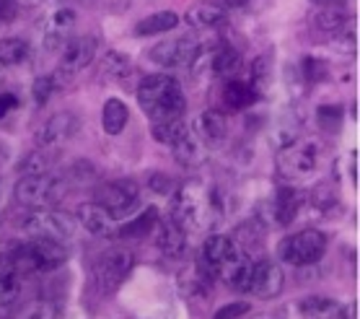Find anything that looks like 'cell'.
<instances>
[{"label": "cell", "instance_id": "44dd1931", "mask_svg": "<svg viewBox=\"0 0 360 319\" xmlns=\"http://www.w3.org/2000/svg\"><path fill=\"white\" fill-rule=\"evenodd\" d=\"M223 99L231 109H249V106L259 99L257 86L252 81H241V78H231L223 89Z\"/></svg>", "mask_w": 360, "mask_h": 319}, {"label": "cell", "instance_id": "ee69618b", "mask_svg": "<svg viewBox=\"0 0 360 319\" xmlns=\"http://www.w3.org/2000/svg\"><path fill=\"white\" fill-rule=\"evenodd\" d=\"M16 6H29V8H37V6H41V0H16Z\"/></svg>", "mask_w": 360, "mask_h": 319}, {"label": "cell", "instance_id": "6da1fadb", "mask_svg": "<svg viewBox=\"0 0 360 319\" xmlns=\"http://www.w3.org/2000/svg\"><path fill=\"white\" fill-rule=\"evenodd\" d=\"M223 213H226V205H223L221 189L207 182H187L174 192L172 218L184 231L213 229L223 218Z\"/></svg>", "mask_w": 360, "mask_h": 319}, {"label": "cell", "instance_id": "9a60e30c", "mask_svg": "<svg viewBox=\"0 0 360 319\" xmlns=\"http://www.w3.org/2000/svg\"><path fill=\"white\" fill-rule=\"evenodd\" d=\"M192 135H195L205 148H215L226 140V132H229V123H226V115H221L218 109H205L192 120Z\"/></svg>", "mask_w": 360, "mask_h": 319}, {"label": "cell", "instance_id": "83f0119b", "mask_svg": "<svg viewBox=\"0 0 360 319\" xmlns=\"http://www.w3.org/2000/svg\"><path fill=\"white\" fill-rule=\"evenodd\" d=\"M340 311V304L327 296H309L301 301V314L309 319H329Z\"/></svg>", "mask_w": 360, "mask_h": 319}, {"label": "cell", "instance_id": "8992f818", "mask_svg": "<svg viewBox=\"0 0 360 319\" xmlns=\"http://www.w3.org/2000/svg\"><path fill=\"white\" fill-rule=\"evenodd\" d=\"M324 252H327V237L316 229H303L280 242V260L290 262L295 268L316 265Z\"/></svg>", "mask_w": 360, "mask_h": 319}, {"label": "cell", "instance_id": "5b68a950", "mask_svg": "<svg viewBox=\"0 0 360 319\" xmlns=\"http://www.w3.org/2000/svg\"><path fill=\"white\" fill-rule=\"evenodd\" d=\"M68 192L65 180L52 177V174H32V177H21L16 182L13 195L21 205L41 211V208H52L55 203L63 200V195Z\"/></svg>", "mask_w": 360, "mask_h": 319}, {"label": "cell", "instance_id": "d590c367", "mask_svg": "<svg viewBox=\"0 0 360 319\" xmlns=\"http://www.w3.org/2000/svg\"><path fill=\"white\" fill-rule=\"evenodd\" d=\"M124 68H127V58H122L120 52H109L107 60H104V65H101V73H109V75H122Z\"/></svg>", "mask_w": 360, "mask_h": 319}, {"label": "cell", "instance_id": "1f68e13d", "mask_svg": "<svg viewBox=\"0 0 360 319\" xmlns=\"http://www.w3.org/2000/svg\"><path fill=\"white\" fill-rule=\"evenodd\" d=\"M52 164H55L52 154H47V151L41 148V151H34V154L26 156L24 161L18 164V172L24 174V177H32V174H49Z\"/></svg>", "mask_w": 360, "mask_h": 319}, {"label": "cell", "instance_id": "4dcf8cb0", "mask_svg": "<svg viewBox=\"0 0 360 319\" xmlns=\"http://www.w3.org/2000/svg\"><path fill=\"white\" fill-rule=\"evenodd\" d=\"M18 286V275L13 270V262H11L8 254H0V304L11 301L16 296Z\"/></svg>", "mask_w": 360, "mask_h": 319}, {"label": "cell", "instance_id": "ac0fdd59", "mask_svg": "<svg viewBox=\"0 0 360 319\" xmlns=\"http://www.w3.org/2000/svg\"><path fill=\"white\" fill-rule=\"evenodd\" d=\"M156 226H158V239H156L158 249H161L166 257H172V260L184 257V252H187V231L181 229L172 215H169V218H161Z\"/></svg>", "mask_w": 360, "mask_h": 319}, {"label": "cell", "instance_id": "7c38bea8", "mask_svg": "<svg viewBox=\"0 0 360 319\" xmlns=\"http://www.w3.org/2000/svg\"><path fill=\"white\" fill-rule=\"evenodd\" d=\"M301 205H303V197L298 189L293 187H280L275 195L264 203L262 208V218L267 226L272 229H280V226H288V223H293L298 218V213H301Z\"/></svg>", "mask_w": 360, "mask_h": 319}, {"label": "cell", "instance_id": "603a6c76", "mask_svg": "<svg viewBox=\"0 0 360 319\" xmlns=\"http://www.w3.org/2000/svg\"><path fill=\"white\" fill-rule=\"evenodd\" d=\"M187 21L195 29H215V26L226 24V11L221 6H213V3H197L192 6V11L187 13Z\"/></svg>", "mask_w": 360, "mask_h": 319}, {"label": "cell", "instance_id": "4fadbf2b", "mask_svg": "<svg viewBox=\"0 0 360 319\" xmlns=\"http://www.w3.org/2000/svg\"><path fill=\"white\" fill-rule=\"evenodd\" d=\"M197 49H200V44L192 37H176V39L158 42L156 47L150 49V60L161 68H181L192 63Z\"/></svg>", "mask_w": 360, "mask_h": 319}, {"label": "cell", "instance_id": "d6a6232c", "mask_svg": "<svg viewBox=\"0 0 360 319\" xmlns=\"http://www.w3.org/2000/svg\"><path fill=\"white\" fill-rule=\"evenodd\" d=\"M316 24L321 26V32L345 34V32H347V24H350V18L345 16L342 8H332V11H321L319 16H316Z\"/></svg>", "mask_w": 360, "mask_h": 319}, {"label": "cell", "instance_id": "f1b7e54d", "mask_svg": "<svg viewBox=\"0 0 360 319\" xmlns=\"http://www.w3.org/2000/svg\"><path fill=\"white\" fill-rule=\"evenodd\" d=\"M32 55V47L24 39H0V65H21Z\"/></svg>", "mask_w": 360, "mask_h": 319}, {"label": "cell", "instance_id": "484cf974", "mask_svg": "<svg viewBox=\"0 0 360 319\" xmlns=\"http://www.w3.org/2000/svg\"><path fill=\"white\" fill-rule=\"evenodd\" d=\"M176 24H179L176 13H172V11H161V13H153V16L143 18V21H140V24L135 26V34H140V37L166 34V32H172V29Z\"/></svg>", "mask_w": 360, "mask_h": 319}, {"label": "cell", "instance_id": "8fae6325", "mask_svg": "<svg viewBox=\"0 0 360 319\" xmlns=\"http://www.w3.org/2000/svg\"><path fill=\"white\" fill-rule=\"evenodd\" d=\"M138 197H140V189L138 184L132 180H115V182H107V184H101L96 189V200L101 208H107L115 218H122L127 213L138 205Z\"/></svg>", "mask_w": 360, "mask_h": 319}, {"label": "cell", "instance_id": "d4e9b609", "mask_svg": "<svg viewBox=\"0 0 360 319\" xmlns=\"http://www.w3.org/2000/svg\"><path fill=\"white\" fill-rule=\"evenodd\" d=\"M158 223V211L156 208H148L146 213H140L138 218H132V221H127L122 226V229H117V234L122 239H143L146 234H150V231L156 229Z\"/></svg>", "mask_w": 360, "mask_h": 319}, {"label": "cell", "instance_id": "ba28073f", "mask_svg": "<svg viewBox=\"0 0 360 319\" xmlns=\"http://www.w3.org/2000/svg\"><path fill=\"white\" fill-rule=\"evenodd\" d=\"M24 231L29 239H55L65 244L68 239L75 234V221L63 211H52V208H41L29 215L24 223Z\"/></svg>", "mask_w": 360, "mask_h": 319}, {"label": "cell", "instance_id": "60d3db41", "mask_svg": "<svg viewBox=\"0 0 360 319\" xmlns=\"http://www.w3.org/2000/svg\"><path fill=\"white\" fill-rule=\"evenodd\" d=\"M150 187L156 189V192H161V195H166V192H172L174 189V184L169 177H164V174H153V177H150Z\"/></svg>", "mask_w": 360, "mask_h": 319}, {"label": "cell", "instance_id": "4316f807", "mask_svg": "<svg viewBox=\"0 0 360 319\" xmlns=\"http://www.w3.org/2000/svg\"><path fill=\"white\" fill-rule=\"evenodd\" d=\"M63 309L55 299H34L18 311L16 319H60Z\"/></svg>", "mask_w": 360, "mask_h": 319}, {"label": "cell", "instance_id": "836d02e7", "mask_svg": "<svg viewBox=\"0 0 360 319\" xmlns=\"http://www.w3.org/2000/svg\"><path fill=\"white\" fill-rule=\"evenodd\" d=\"M316 123L324 132H335L340 130V125H342V106L337 104H324L316 109Z\"/></svg>", "mask_w": 360, "mask_h": 319}, {"label": "cell", "instance_id": "9c48e42d", "mask_svg": "<svg viewBox=\"0 0 360 319\" xmlns=\"http://www.w3.org/2000/svg\"><path fill=\"white\" fill-rule=\"evenodd\" d=\"M132 270V252L127 249H109L94 262V280L101 294H112L122 286V280Z\"/></svg>", "mask_w": 360, "mask_h": 319}, {"label": "cell", "instance_id": "3957f363", "mask_svg": "<svg viewBox=\"0 0 360 319\" xmlns=\"http://www.w3.org/2000/svg\"><path fill=\"white\" fill-rule=\"evenodd\" d=\"M138 104L153 123H166V120H176L184 115L187 99H184L179 81L174 75L158 73L140 83Z\"/></svg>", "mask_w": 360, "mask_h": 319}, {"label": "cell", "instance_id": "f35d334b", "mask_svg": "<svg viewBox=\"0 0 360 319\" xmlns=\"http://www.w3.org/2000/svg\"><path fill=\"white\" fill-rule=\"evenodd\" d=\"M18 13V6L16 0H0V24H6V21H13Z\"/></svg>", "mask_w": 360, "mask_h": 319}, {"label": "cell", "instance_id": "2e32d148", "mask_svg": "<svg viewBox=\"0 0 360 319\" xmlns=\"http://www.w3.org/2000/svg\"><path fill=\"white\" fill-rule=\"evenodd\" d=\"M75 32V13L70 8H60L55 11L52 16L47 18V26H44V47L58 52L73 39Z\"/></svg>", "mask_w": 360, "mask_h": 319}, {"label": "cell", "instance_id": "7402d4cb", "mask_svg": "<svg viewBox=\"0 0 360 319\" xmlns=\"http://www.w3.org/2000/svg\"><path fill=\"white\" fill-rule=\"evenodd\" d=\"M174 156H176V161L181 166H200L205 164V154H207V148L200 143V140L192 135V130H187L181 135L176 143H174Z\"/></svg>", "mask_w": 360, "mask_h": 319}, {"label": "cell", "instance_id": "30bf717a", "mask_svg": "<svg viewBox=\"0 0 360 319\" xmlns=\"http://www.w3.org/2000/svg\"><path fill=\"white\" fill-rule=\"evenodd\" d=\"M316 161H319V151H316V143L311 140H290L283 151H280V172L285 174L288 180H303L316 169Z\"/></svg>", "mask_w": 360, "mask_h": 319}, {"label": "cell", "instance_id": "8d00e7d4", "mask_svg": "<svg viewBox=\"0 0 360 319\" xmlns=\"http://www.w3.org/2000/svg\"><path fill=\"white\" fill-rule=\"evenodd\" d=\"M246 311H249V304L236 301V304H229V306H223V309L215 311L213 319H238V317H244Z\"/></svg>", "mask_w": 360, "mask_h": 319}, {"label": "cell", "instance_id": "277c9868", "mask_svg": "<svg viewBox=\"0 0 360 319\" xmlns=\"http://www.w3.org/2000/svg\"><path fill=\"white\" fill-rule=\"evenodd\" d=\"M13 262L16 275H29V273H49L58 270L68 262V246L55 239H29L21 246L8 254Z\"/></svg>", "mask_w": 360, "mask_h": 319}, {"label": "cell", "instance_id": "ab89813d", "mask_svg": "<svg viewBox=\"0 0 360 319\" xmlns=\"http://www.w3.org/2000/svg\"><path fill=\"white\" fill-rule=\"evenodd\" d=\"M16 106H18V99L13 96V94H0V120L8 117Z\"/></svg>", "mask_w": 360, "mask_h": 319}, {"label": "cell", "instance_id": "7a4b0ae2", "mask_svg": "<svg viewBox=\"0 0 360 319\" xmlns=\"http://www.w3.org/2000/svg\"><path fill=\"white\" fill-rule=\"evenodd\" d=\"M252 260L238 249V244L226 234H213L205 239L200 249V268L210 278L226 280L231 288L246 291L249 288V275H252Z\"/></svg>", "mask_w": 360, "mask_h": 319}, {"label": "cell", "instance_id": "e575fe53", "mask_svg": "<svg viewBox=\"0 0 360 319\" xmlns=\"http://www.w3.org/2000/svg\"><path fill=\"white\" fill-rule=\"evenodd\" d=\"M55 91V83H52V75H41L34 81V101L37 104H47L49 94Z\"/></svg>", "mask_w": 360, "mask_h": 319}, {"label": "cell", "instance_id": "b9f144b4", "mask_svg": "<svg viewBox=\"0 0 360 319\" xmlns=\"http://www.w3.org/2000/svg\"><path fill=\"white\" fill-rule=\"evenodd\" d=\"M314 6H319L324 11H332V8H345L350 0H311Z\"/></svg>", "mask_w": 360, "mask_h": 319}, {"label": "cell", "instance_id": "52a82bcc", "mask_svg": "<svg viewBox=\"0 0 360 319\" xmlns=\"http://www.w3.org/2000/svg\"><path fill=\"white\" fill-rule=\"evenodd\" d=\"M96 49H98L96 37H89V34H86V37H73V39L68 42L65 47H63V60H60L58 73L52 75L55 89L68 86L75 75L81 73L83 68L91 65V60H94V55H96Z\"/></svg>", "mask_w": 360, "mask_h": 319}, {"label": "cell", "instance_id": "74e56055", "mask_svg": "<svg viewBox=\"0 0 360 319\" xmlns=\"http://www.w3.org/2000/svg\"><path fill=\"white\" fill-rule=\"evenodd\" d=\"M303 68H306V78L309 81H321L324 78V65H321L319 60H314V58H309L306 63H303Z\"/></svg>", "mask_w": 360, "mask_h": 319}, {"label": "cell", "instance_id": "ffe728a7", "mask_svg": "<svg viewBox=\"0 0 360 319\" xmlns=\"http://www.w3.org/2000/svg\"><path fill=\"white\" fill-rule=\"evenodd\" d=\"M179 288L189 301H205V299H210V275L200 265L189 268L187 273L179 275Z\"/></svg>", "mask_w": 360, "mask_h": 319}, {"label": "cell", "instance_id": "5bb4252c", "mask_svg": "<svg viewBox=\"0 0 360 319\" xmlns=\"http://www.w3.org/2000/svg\"><path fill=\"white\" fill-rule=\"evenodd\" d=\"M283 268L275 260H259L252 265V275H249V294L259 296V299H275L283 291Z\"/></svg>", "mask_w": 360, "mask_h": 319}, {"label": "cell", "instance_id": "7bdbcfd3", "mask_svg": "<svg viewBox=\"0 0 360 319\" xmlns=\"http://www.w3.org/2000/svg\"><path fill=\"white\" fill-rule=\"evenodd\" d=\"M207 3H213V6H221V8L226 11V8H236V6H244L246 0H207Z\"/></svg>", "mask_w": 360, "mask_h": 319}, {"label": "cell", "instance_id": "f6af8a7d", "mask_svg": "<svg viewBox=\"0 0 360 319\" xmlns=\"http://www.w3.org/2000/svg\"><path fill=\"white\" fill-rule=\"evenodd\" d=\"M254 319H280V317H275V314H259V317H254Z\"/></svg>", "mask_w": 360, "mask_h": 319}, {"label": "cell", "instance_id": "e0dca14e", "mask_svg": "<svg viewBox=\"0 0 360 319\" xmlns=\"http://www.w3.org/2000/svg\"><path fill=\"white\" fill-rule=\"evenodd\" d=\"M78 221L94 237H115L117 234V218L98 203L78 205Z\"/></svg>", "mask_w": 360, "mask_h": 319}, {"label": "cell", "instance_id": "f546056e", "mask_svg": "<svg viewBox=\"0 0 360 319\" xmlns=\"http://www.w3.org/2000/svg\"><path fill=\"white\" fill-rule=\"evenodd\" d=\"M187 123H184V117H176V120H166V123H153V138L158 143H166V146H174L176 140L187 132Z\"/></svg>", "mask_w": 360, "mask_h": 319}, {"label": "cell", "instance_id": "cb8c5ba5", "mask_svg": "<svg viewBox=\"0 0 360 319\" xmlns=\"http://www.w3.org/2000/svg\"><path fill=\"white\" fill-rule=\"evenodd\" d=\"M127 120H130V112H127L124 101H120V99H109L104 109H101V127L107 130V135H120L124 130Z\"/></svg>", "mask_w": 360, "mask_h": 319}, {"label": "cell", "instance_id": "d6986e66", "mask_svg": "<svg viewBox=\"0 0 360 319\" xmlns=\"http://www.w3.org/2000/svg\"><path fill=\"white\" fill-rule=\"evenodd\" d=\"M78 130V120L73 115H55L52 120H47V125L39 130V146L41 148H52V146H63L65 140H70Z\"/></svg>", "mask_w": 360, "mask_h": 319}]
</instances>
